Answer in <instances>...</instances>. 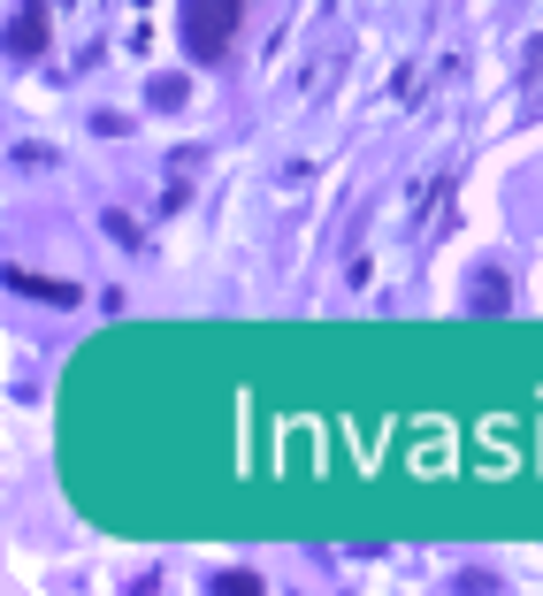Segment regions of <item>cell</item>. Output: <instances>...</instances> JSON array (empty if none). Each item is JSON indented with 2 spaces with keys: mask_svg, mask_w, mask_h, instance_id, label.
Returning a JSON list of instances; mask_svg holds the SVG:
<instances>
[{
  "mask_svg": "<svg viewBox=\"0 0 543 596\" xmlns=\"http://www.w3.org/2000/svg\"><path fill=\"white\" fill-rule=\"evenodd\" d=\"M230 31H237V0H184V46L199 62H214L230 46Z\"/></svg>",
  "mask_w": 543,
  "mask_h": 596,
  "instance_id": "obj_1",
  "label": "cell"
},
{
  "mask_svg": "<svg viewBox=\"0 0 543 596\" xmlns=\"http://www.w3.org/2000/svg\"><path fill=\"white\" fill-rule=\"evenodd\" d=\"M38 46H46V8H23L8 31V54H38Z\"/></svg>",
  "mask_w": 543,
  "mask_h": 596,
  "instance_id": "obj_2",
  "label": "cell"
},
{
  "mask_svg": "<svg viewBox=\"0 0 543 596\" xmlns=\"http://www.w3.org/2000/svg\"><path fill=\"white\" fill-rule=\"evenodd\" d=\"M8 284H15V291H31V298H77L69 284H38V276H8Z\"/></svg>",
  "mask_w": 543,
  "mask_h": 596,
  "instance_id": "obj_3",
  "label": "cell"
}]
</instances>
